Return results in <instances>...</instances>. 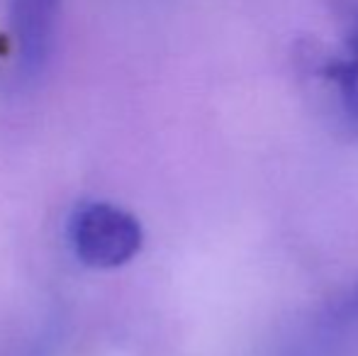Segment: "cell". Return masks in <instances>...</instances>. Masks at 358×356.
Segmentation results:
<instances>
[{
    "label": "cell",
    "instance_id": "6da1fadb",
    "mask_svg": "<svg viewBox=\"0 0 358 356\" xmlns=\"http://www.w3.org/2000/svg\"><path fill=\"white\" fill-rule=\"evenodd\" d=\"M73 254L93 269H117L132 262L144 244L142 222L113 203H85L71 215Z\"/></svg>",
    "mask_w": 358,
    "mask_h": 356
},
{
    "label": "cell",
    "instance_id": "7a4b0ae2",
    "mask_svg": "<svg viewBox=\"0 0 358 356\" xmlns=\"http://www.w3.org/2000/svg\"><path fill=\"white\" fill-rule=\"evenodd\" d=\"M62 0H13L10 22L17 42L20 73L34 78L44 71L54 47V29Z\"/></svg>",
    "mask_w": 358,
    "mask_h": 356
},
{
    "label": "cell",
    "instance_id": "3957f363",
    "mask_svg": "<svg viewBox=\"0 0 358 356\" xmlns=\"http://www.w3.org/2000/svg\"><path fill=\"white\" fill-rule=\"evenodd\" d=\"M320 71L327 81L334 83L346 115H349L354 122H358V66L356 64L349 62V59L334 57V59H327Z\"/></svg>",
    "mask_w": 358,
    "mask_h": 356
},
{
    "label": "cell",
    "instance_id": "277c9868",
    "mask_svg": "<svg viewBox=\"0 0 358 356\" xmlns=\"http://www.w3.org/2000/svg\"><path fill=\"white\" fill-rule=\"evenodd\" d=\"M346 17H349V32H346V49H349V54H346V59L358 66V5H351L346 10Z\"/></svg>",
    "mask_w": 358,
    "mask_h": 356
},
{
    "label": "cell",
    "instance_id": "5b68a950",
    "mask_svg": "<svg viewBox=\"0 0 358 356\" xmlns=\"http://www.w3.org/2000/svg\"><path fill=\"white\" fill-rule=\"evenodd\" d=\"M358 318V283L354 285V290L349 293V298H346V303L341 305V318Z\"/></svg>",
    "mask_w": 358,
    "mask_h": 356
}]
</instances>
